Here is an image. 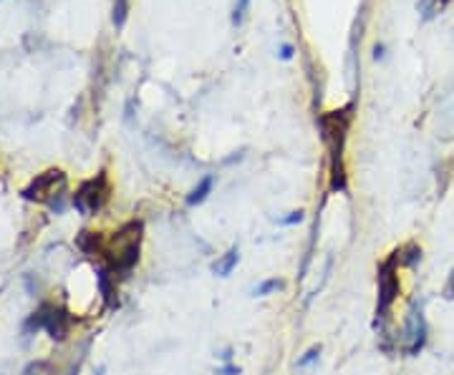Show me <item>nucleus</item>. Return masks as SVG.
Here are the masks:
<instances>
[{"label": "nucleus", "mask_w": 454, "mask_h": 375, "mask_svg": "<svg viewBox=\"0 0 454 375\" xmlns=\"http://www.w3.org/2000/svg\"><path fill=\"white\" fill-rule=\"evenodd\" d=\"M142 237H144V224L139 219L127 222L119 232H114V237L109 242H104V247H101V254L106 259V270L114 272V275L127 277L139 262Z\"/></svg>", "instance_id": "f257e3e1"}, {"label": "nucleus", "mask_w": 454, "mask_h": 375, "mask_svg": "<svg viewBox=\"0 0 454 375\" xmlns=\"http://www.w3.org/2000/svg\"><path fill=\"white\" fill-rule=\"evenodd\" d=\"M401 293V282H399V259L396 254H389L379 265V303H376V320H374V327H384V322L389 320L391 315L394 303L399 300Z\"/></svg>", "instance_id": "f03ea898"}, {"label": "nucleus", "mask_w": 454, "mask_h": 375, "mask_svg": "<svg viewBox=\"0 0 454 375\" xmlns=\"http://www.w3.org/2000/svg\"><path fill=\"white\" fill-rule=\"evenodd\" d=\"M351 119H354V104L344 106L338 111H328L318 119V129H321V138L323 143L331 151V161L344 159V143L346 136H349L351 129Z\"/></svg>", "instance_id": "7ed1b4c3"}, {"label": "nucleus", "mask_w": 454, "mask_h": 375, "mask_svg": "<svg viewBox=\"0 0 454 375\" xmlns=\"http://www.w3.org/2000/svg\"><path fill=\"white\" fill-rule=\"evenodd\" d=\"M429 337L427 317H424V310L419 303H411L409 312L404 317V327H401V335L396 337V348L406 355V358H416V355L424 350Z\"/></svg>", "instance_id": "20e7f679"}, {"label": "nucleus", "mask_w": 454, "mask_h": 375, "mask_svg": "<svg viewBox=\"0 0 454 375\" xmlns=\"http://www.w3.org/2000/svg\"><path fill=\"white\" fill-rule=\"evenodd\" d=\"M109 194H111L109 177H106V171H101V174H96L94 179L83 182L81 187L76 189V194H73V207H76L81 214H96V212L109 202Z\"/></svg>", "instance_id": "39448f33"}, {"label": "nucleus", "mask_w": 454, "mask_h": 375, "mask_svg": "<svg viewBox=\"0 0 454 375\" xmlns=\"http://www.w3.org/2000/svg\"><path fill=\"white\" fill-rule=\"evenodd\" d=\"M63 189H66V174L61 169H48L23 189V197L31 202H48L56 210V199L63 197Z\"/></svg>", "instance_id": "423d86ee"}, {"label": "nucleus", "mask_w": 454, "mask_h": 375, "mask_svg": "<svg viewBox=\"0 0 454 375\" xmlns=\"http://www.w3.org/2000/svg\"><path fill=\"white\" fill-rule=\"evenodd\" d=\"M33 317H36V322H38V327H43L53 340H66L68 327H71V320H68L66 310L56 308V305H51V303H43L33 312Z\"/></svg>", "instance_id": "0eeeda50"}, {"label": "nucleus", "mask_w": 454, "mask_h": 375, "mask_svg": "<svg viewBox=\"0 0 454 375\" xmlns=\"http://www.w3.org/2000/svg\"><path fill=\"white\" fill-rule=\"evenodd\" d=\"M96 280H99V293H101V298H104L106 308H117V305H119V300H117V282H114L111 272L106 270V267H101L99 275H96Z\"/></svg>", "instance_id": "6e6552de"}, {"label": "nucleus", "mask_w": 454, "mask_h": 375, "mask_svg": "<svg viewBox=\"0 0 454 375\" xmlns=\"http://www.w3.org/2000/svg\"><path fill=\"white\" fill-rule=\"evenodd\" d=\"M394 254H396V259H399V267H416L421 262V244L416 242H404L401 247L394 249Z\"/></svg>", "instance_id": "1a4fd4ad"}, {"label": "nucleus", "mask_w": 454, "mask_h": 375, "mask_svg": "<svg viewBox=\"0 0 454 375\" xmlns=\"http://www.w3.org/2000/svg\"><path fill=\"white\" fill-rule=\"evenodd\" d=\"M238 262H240V249L230 247L220 259H217L215 265H212V272H215L217 277H230L235 267H238Z\"/></svg>", "instance_id": "9d476101"}, {"label": "nucleus", "mask_w": 454, "mask_h": 375, "mask_svg": "<svg viewBox=\"0 0 454 375\" xmlns=\"http://www.w3.org/2000/svg\"><path fill=\"white\" fill-rule=\"evenodd\" d=\"M212 187H215V177H212V174H207V177H202V179H200V184H197V187H194L192 192L187 194V199H184V202H187V207H197V205H202V202H205V199L210 197Z\"/></svg>", "instance_id": "9b49d317"}, {"label": "nucleus", "mask_w": 454, "mask_h": 375, "mask_svg": "<svg viewBox=\"0 0 454 375\" xmlns=\"http://www.w3.org/2000/svg\"><path fill=\"white\" fill-rule=\"evenodd\" d=\"M283 287V280H278V277H270V280H263L260 285L255 287V298H268V295L278 293Z\"/></svg>", "instance_id": "f8f14e48"}, {"label": "nucleus", "mask_w": 454, "mask_h": 375, "mask_svg": "<svg viewBox=\"0 0 454 375\" xmlns=\"http://www.w3.org/2000/svg\"><path fill=\"white\" fill-rule=\"evenodd\" d=\"M129 16V0H114V13H111V21L117 28H124Z\"/></svg>", "instance_id": "ddd939ff"}, {"label": "nucleus", "mask_w": 454, "mask_h": 375, "mask_svg": "<svg viewBox=\"0 0 454 375\" xmlns=\"http://www.w3.org/2000/svg\"><path fill=\"white\" fill-rule=\"evenodd\" d=\"M318 355H321V345H313V348H308L303 355H300L298 363H295V365H298V368H308L310 363H316Z\"/></svg>", "instance_id": "4468645a"}, {"label": "nucleus", "mask_w": 454, "mask_h": 375, "mask_svg": "<svg viewBox=\"0 0 454 375\" xmlns=\"http://www.w3.org/2000/svg\"><path fill=\"white\" fill-rule=\"evenodd\" d=\"M248 6H250V0H235V8H233V23L235 26H240V23L245 21Z\"/></svg>", "instance_id": "2eb2a0df"}, {"label": "nucleus", "mask_w": 454, "mask_h": 375, "mask_svg": "<svg viewBox=\"0 0 454 375\" xmlns=\"http://www.w3.org/2000/svg\"><path fill=\"white\" fill-rule=\"evenodd\" d=\"M300 222H303V210H295V212H290L288 217H283L280 224L283 227H293V224H300Z\"/></svg>", "instance_id": "dca6fc26"}, {"label": "nucleus", "mask_w": 454, "mask_h": 375, "mask_svg": "<svg viewBox=\"0 0 454 375\" xmlns=\"http://www.w3.org/2000/svg\"><path fill=\"white\" fill-rule=\"evenodd\" d=\"M442 295H444V300H454V270H452V275H449L447 285H444Z\"/></svg>", "instance_id": "f3484780"}, {"label": "nucleus", "mask_w": 454, "mask_h": 375, "mask_svg": "<svg viewBox=\"0 0 454 375\" xmlns=\"http://www.w3.org/2000/svg\"><path fill=\"white\" fill-rule=\"evenodd\" d=\"M217 375H240V368H238V365H233V363H227V365H222V368L217 370Z\"/></svg>", "instance_id": "a211bd4d"}, {"label": "nucleus", "mask_w": 454, "mask_h": 375, "mask_svg": "<svg viewBox=\"0 0 454 375\" xmlns=\"http://www.w3.org/2000/svg\"><path fill=\"white\" fill-rule=\"evenodd\" d=\"M280 58H283V61H290V58H293V45L283 43L280 45Z\"/></svg>", "instance_id": "6ab92c4d"}, {"label": "nucleus", "mask_w": 454, "mask_h": 375, "mask_svg": "<svg viewBox=\"0 0 454 375\" xmlns=\"http://www.w3.org/2000/svg\"><path fill=\"white\" fill-rule=\"evenodd\" d=\"M374 58H384V45H374Z\"/></svg>", "instance_id": "aec40b11"}, {"label": "nucleus", "mask_w": 454, "mask_h": 375, "mask_svg": "<svg viewBox=\"0 0 454 375\" xmlns=\"http://www.w3.org/2000/svg\"><path fill=\"white\" fill-rule=\"evenodd\" d=\"M220 358H222V360H230V358H233V350H225V353H222Z\"/></svg>", "instance_id": "412c9836"}, {"label": "nucleus", "mask_w": 454, "mask_h": 375, "mask_svg": "<svg viewBox=\"0 0 454 375\" xmlns=\"http://www.w3.org/2000/svg\"><path fill=\"white\" fill-rule=\"evenodd\" d=\"M96 375H104V368H99V370H96Z\"/></svg>", "instance_id": "4be33fe9"}]
</instances>
